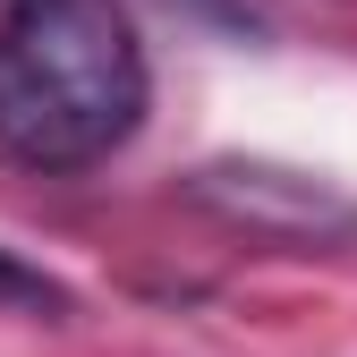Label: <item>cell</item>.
<instances>
[{
    "label": "cell",
    "instance_id": "cell-2",
    "mask_svg": "<svg viewBox=\"0 0 357 357\" xmlns=\"http://www.w3.org/2000/svg\"><path fill=\"white\" fill-rule=\"evenodd\" d=\"M0 306H17V315H43V324H60L77 298H68L52 273H43V264H26L17 247H0Z\"/></svg>",
    "mask_w": 357,
    "mask_h": 357
},
{
    "label": "cell",
    "instance_id": "cell-1",
    "mask_svg": "<svg viewBox=\"0 0 357 357\" xmlns=\"http://www.w3.org/2000/svg\"><path fill=\"white\" fill-rule=\"evenodd\" d=\"M153 68L119 0L0 9V153L26 170H94L145 128Z\"/></svg>",
    "mask_w": 357,
    "mask_h": 357
}]
</instances>
